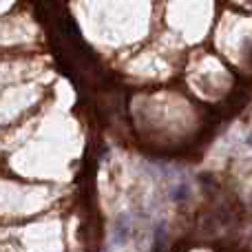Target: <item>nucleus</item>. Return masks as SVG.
Returning <instances> with one entry per match:
<instances>
[{
    "label": "nucleus",
    "mask_w": 252,
    "mask_h": 252,
    "mask_svg": "<svg viewBox=\"0 0 252 252\" xmlns=\"http://www.w3.org/2000/svg\"><path fill=\"white\" fill-rule=\"evenodd\" d=\"M128 232H130V226H128V217L122 215L115 223V244H124L128 239Z\"/></svg>",
    "instance_id": "nucleus-1"
},
{
    "label": "nucleus",
    "mask_w": 252,
    "mask_h": 252,
    "mask_svg": "<svg viewBox=\"0 0 252 252\" xmlns=\"http://www.w3.org/2000/svg\"><path fill=\"white\" fill-rule=\"evenodd\" d=\"M246 144H248V146H252V135H250L248 139H246Z\"/></svg>",
    "instance_id": "nucleus-2"
}]
</instances>
